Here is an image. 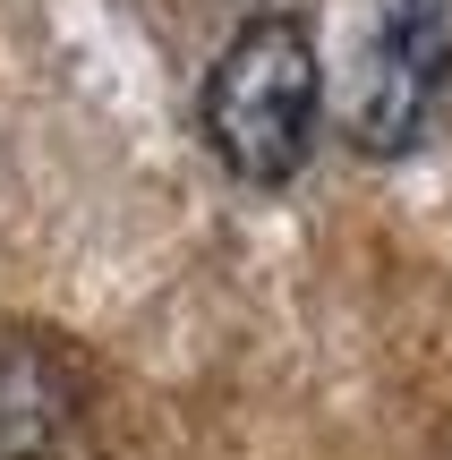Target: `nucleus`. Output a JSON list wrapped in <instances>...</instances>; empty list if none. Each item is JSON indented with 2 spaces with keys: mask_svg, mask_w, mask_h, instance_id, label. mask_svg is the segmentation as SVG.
Masks as SVG:
<instances>
[{
  "mask_svg": "<svg viewBox=\"0 0 452 460\" xmlns=\"http://www.w3.org/2000/svg\"><path fill=\"white\" fill-rule=\"evenodd\" d=\"M205 146L222 154V171L248 188H282L299 180V163L316 154V119H324V60L316 34L299 17H248L222 43V60L205 68Z\"/></svg>",
  "mask_w": 452,
  "mask_h": 460,
  "instance_id": "obj_1",
  "label": "nucleus"
},
{
  "mask_svg": "<svg viewBox=\"0 0 452 460\" xmlns=\"http://www.w3.org/2000/svg\"><path fill=\"white\" fill-rule=\"evenodd\" d=\"M94 376L60 332H0V460H43L77 435Z\"/></svg>",
  "mask_w": 452,
  "mask_h": 460,
  "instance_id": "obj_3",
  "label": "nucleus"
},
{
  "mask_svg": "<svg viewBox=\"0 0 452 460\" xmlns=\"http://www.w3.org/2000/svg\"><path fill=\"white\" fill-rule=\"evenodd\" d=\"M452 77V0H368L350 68H341V128L359 154H402L427 128Z\"/></svg>",
  "mask_w": 452,
  "mask_h": 460,
  "instance_id": "obj_2",
  "label": "nucleus"
}]
</instances>
